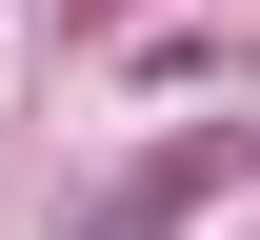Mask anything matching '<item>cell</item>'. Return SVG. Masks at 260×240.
Segmentation results:
<instances>
[{
	"label": "cell",
	"instance_id": "1",
	"mask_svg": "<svg viewBox=\"0 0 260 240\" xmlns=\"http://www.w3.org/2000/svg\"><path fill=\"white\" fill-rule=\"evenodd\" d=\"M200 180H220V140H160L140 180H100V220H80V240H180V220H200Z\"/></svg>",
	"mask_w": 260,
	"mask_h": 240
}]
</instances>
